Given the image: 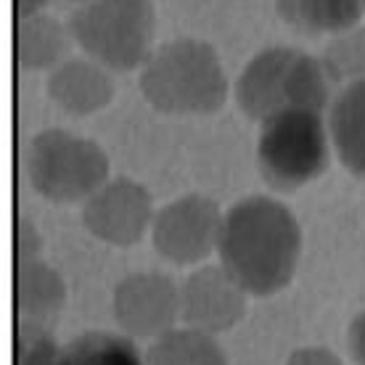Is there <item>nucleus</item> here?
I'll return each instance as SVG.
<instances>
[{
    "label": "nucleus",
    "mask_w": 365,
    "mask_h": 365,
    "mask_svg": "<svg viewBox=\"0 0 365 365\" xmlns=\"http://www.w3.org/2000/svg\"><path fill=\"white\" fill-rule=\"evenodd\" d=\"M217 247L233 281L244 292L267 297L294 278L302 230L283 204L267 196H249L225 212Z\"/></svg>",
    "instance_id": "nucleus-1"
},
{
    "label": "nucleus",
    "mask_w": 365,
    "mask_h": 365,
    "mask_svg": "<svg viewBox=\"0 0 365 365\" xmlns=\"http://www.w3.org/2000/svg\"><path fill=\"white\" fill-rule=\"evenodd\" d=\"M217 204L207 196L191 193L167 204L154 220V247L162 257L178 265H191L210 255L220 244Z\"/></svg>",
    "instance_id": "nucleus-7"
},
{
    "label": "nucleus",
    "mask_w": 365,
    "mask_h": 365,
    "mask_svg": "<svg viewBox=\"0 0 365 365\" xmlns=\"http://www.w3.org/2000/svg\"><path fill=\"white\" fill-rule=\"evenodd\" d=\"M85 228L114 247H130L151 222V199L138 182L119 178L103 182L83 210Z\"/></svg>",
    "instance_id": "nucleus-8"
},
{
    "label": "nucleus",
    "mask_w": 365,
    "mask_h": 365,
    "mask_svg": "<svg viewBox=\"0 0 365 365\" xmlns=\"http://www.w3.org/2000/svg\"><path fill=\"white\" fill-rule=\"evenodd\" d=\"M74 40L117 72L143 64L154 37L151 0H88L72 16Z\"/></svg>",
    "instance_id": "nucleus-5"
},
{
    "label": "nucleus",
    "mask_w": 365,
    "mask_h": 365,
    "mask_svg": "<svg viewBox=\"0 0 365 365\" xmlns=\"http://www.w3.org/2000/svg\"><path fill=\"white\" fill-rule=\"evenodd\" d=\"M48 91L61 109L72 114H91L109 103L114 88L103 69H98L91 61L74 58L56 69L48 83Z\"/></svg>",
    "instance_id": "nucleus-11"
},
{
    "label": "nucleus",
    "mask_w": 365,
    "mask_h": 365,
    "mask_svg": "<svg viewBox=\"0 0 365 365\" xmlns=\"http://www.w3.org/2000/svg\"><path fill=\"white\" fill-rule=\"evenodd\" d=\"M329 72L323 61L297 48H267L257 53L236 83L244 114L265 122L275 111L307 106L323 111L329 103Z\"/></svg>",
    "instance_id": "nucleus-3"
},
{
    "label": "nucleus",
    "mask_w": 365,
    "mask_h": 365,
    "mask_svg": "<svg viewBox=\"0 0 365 365\" xmlns=\"http://www.w3.org/2000/svg\"><path fill=\"white\" fill-rule=\"evenodd\" d=\"M286 365H341V360L329 349H297Z\"/></svg>",
    "instance_id": "nucleus-20"
},
{
    "label": "nucleus",
    "mask_w": 365,
    "mask_h": 365,
    "mask_svg": "<svg viewBox=\"0 0 365 365\" xmlns=\"http://www.w3.org/2000/svg\"><path fill=\"white\" fill-rule=\"evenodd\" d=\"M61 365H146L135 344L125 336L91 331L61 349Z\"/></svg>",
    "instance_id": "nucleus-16"
},
{
    "label": "nucleus",
    "mask_w": 365,
    "mask_h": 365,
    "mask_svg": "<svg viewBox=\"0 0 365 365\" xmlns=\"http://www.w3.org/2000/svg\"><path fill=\"white\" fill-rule=\"evenodd\" d=\"M180 294L159 273L130 275L114 292V315L119 326L135 336H162L178 318Z\"/></svg>",
    "instance_id": "nucleus-9"
},
{
    "label": "nucleus",
    "mask_w": 365,
    "mask_h": 365,
    "mask_svg": "<svg viewBox=\"0 0 365 365\" xmlns=\"http://www.w3.org/2000/svg\"><path fill=\"white\" fill-rule=\"evenodd\" d=\"M347 341H349V352L357 360V365H365V310L352 320Z\"/></svg>",
    "instance_id": "nucleus-21"
},
{
    "label": "nucleus",
    "mask_w": 365,
    "mask_h": 365,
    "mask_svg": "<svg viewBox=\"0 0 365 365\" xmlns=\"http://www.w3.org/2000/svg\"><path fill=\"white\" fill-rule=\"evenodd\" d=\"M16 302L21 318L29 323H40L53 318L64 304V283L51 267L40 265L35 259L19 262L16 278Z\"/></svg>",
    "instance_id": "nucleus-14"
},
{
    "label": "nucleus",
    "mask_w": 365,
    "mask_h": 365,
    "mask_svg": "<svg viewBox=\"0 0 365 365\" xmlns=\"http://www.w3.org/2000/svg\"><path fill=\"white\" fill-rule=\"evenodd\" d=\"M180 312L193 329L228 331L244 315V289L225 267H201L182 283Z\"/></svg>",
    "instance_id": "nucleus-10"
},
{
    "label": "nucleus",
    "mask_w": 365,
    "mask_h": 365,
    "mask_svg": "<svg viewBox=\"0 0 365 365\" xmlns=\"http://www.w3.org/2000/svg\"><path fill=\"white\" fill-rule=\"evenodd\" d=\"M16 365H61V349L40 323H21L16 336Z\"/></svg>",
    "instance_id": "nucleus-19"
},
{
    "label": "nucleus",
    "mask_w": 365,
    "mask_h": 365,
    "mask_svg": "<svg viewBox=\"0 0 365 365\" xmlns=\"http://www.w3.org/2000/svg\"><path fill=\"white\" fill-rule=\"evenodd\" d=\"M48 0H16V11H19V19H29V16H37V11L46 6Z\"/></svg>",
    "instance_id": "nucleus-22"
},
{
    "label": "nucleus",
    "mask_w": 365,
    "mask_h": 365,
    "mask_svg": "<svg viewBox=\"0 0 365 365\" xmlns=\"http://www.w3.org/2000/svg\"><path fill=\"white\" fill-rule=\"evenodd\" d=\"M66 48L64 29L48 16H29L19 24V61L27 69L56 64Z\"/></svg>",
    "instance_id": "nucleus-17"
},
{
    "label": "nucleus",
    "mask_w": 365,
    "mask_h": 365,
    "mask_svg": "<svg viewBox=\"0 0 365 365\" xmlns=\"http://www.w3.org/2000/svg\"><path fill=\"white\" fill-rule=\"evenodd\" d=\"M259 173L278 191H294L329 167L326 125L318 109L289 106L262 122L257 140Z\"/></svg>",
    "instance_id": "nucleus-4"
},
{
    "label": "nucleus",
    "mask_w": 365,
    "mask_h": 365,
    "mask_svg": "<svg viewBox=\"0 0 365 365\" xmlns=\"http://www.w3.org/2000/svg\"><path fill=\"white\" fill-rule=\"evenodd\" d=\"M331 138L344 167L365 178V80L349 83L334 98Z\"/></svg>",
    "instance_id": "nucleus-12"
},
{
    "label": "nucleus",
    "mask_w": 365,
    "mask_h": 365,
    "mask_svg": "<svg viewBox=\"0 0 365 365\" xmlns=\"http://www.w3.org/2000/svg\"><path fill=\"white\" fill-rule=\"evenodd\" d=\"M323 66L331 80H365V29L334 40L323 53Z\"/></svg>",
    "instance_id": "nucleus-18"
},
{
    "label": "nucleus",
    "mask_w": 365,
    "mask_h": 365,
    "mask_svg": "<svg viewBox=\"0 0 365 365\" xmlns=\"http://www.w3.org/2000/svg\"><path fill=\"white\" fill-rule=\"evenodd\" d=\"M140 88L167 114H212L225 101L217 53L199 40H173L146 58Z\"/></svg>",
    "instance_id": "nucleus-2"
},
{
    "label": "nucleus",
    "mask_w": 365,
    "mask_h": 365,
    "mask_svg": "<svg viewBox=\"0 0 365 365\" xmlns=\"http://www.w3.org/2000/svg\"><path fill=\"white\" fill-rule=\"evenodd\" d=\"M363 3H365V0H363Z\"/></svg>",
    "instance_id": "nucleus-23"
},
{
    "label": "nucleus",
    "mask_w": 365,
    "mask_h": 365,
    "mask_svg": "<svg viewBox=\"0 0 365 365\" xmlns=\"http://www.w3.org/2000/svg\"><path fill=\"white\" fill-rule=\"evenodd\" d=\"M363 6V0H275L283 21L304 35L347 32L360 19Z\"/></svg>",
    "instance_id": "nucleus-13"
},
{
    "label": "nucleus",
    "mask_w": 365,
    "mask_h": 365,
    "mask_svg": "<svg viewBox=\"0 0 365 365\" xmlns=\"http://www.w3.org/2000/svg\"><path fill=\"white\" fill-rule=\"evenodd\" d=\"M27 173L40 196L66 204L91 199L98 191L109 175V159L93 140L64 130H46L29 143Z\"/></svg>",
    "instance_id": "nucleus-6"
},
{
    "label": "nucleus",
    "mask_w": 365,
    "mask_h": 365,
    "mask_svg": "<svg viewBox=\"0 0 365 365\" xmlns=\"http://www.w3.org/2000/svg\"><path fill=\"white\" fill-rule=\"evenodd\" d=\"M146 365H228V360L207 331L170 329L151 344Z\"/></svg>",
    "instance_id": "nucleus-15"
}]
</instances>
